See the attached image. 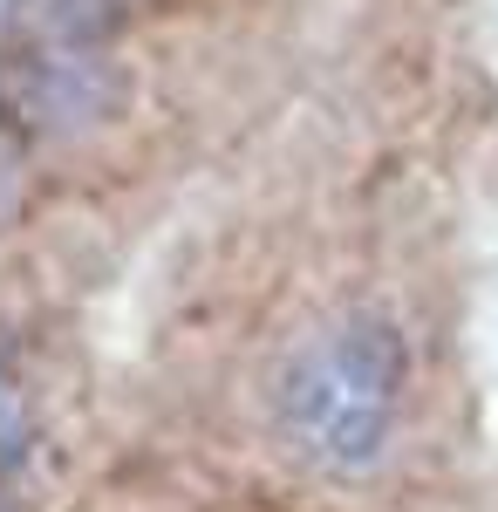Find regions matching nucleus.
Listing matches in <instances>:
<instances>
[{
	"label": "nucleus",
	"mask_w": 498,
	"mask_h": 512,
	"mask_svg": "<svg viewBox=\"0 0 498 512\" xmlns=\"http://www.w3.org/2000/svg\"><path fill=\"white\" fill-rule=\"evenodd\" d=\"M403 390H410V349H403L396 321L369 315V308L328 315L273 369V437L307 472L362 478L396 444Z\"/></svg>",
	"instance_id": "nucleus-1"
},
{
	"label": "nucleus",
	"mask_w": 498,
	"mask_h": 512,
	"mask_svg": "<svg viewBox=\"0 0 498 512\" xmlns=\"http://www.w3.org/2000/svg\"><path fill=\"white\" fill-rule=\"evenodd\" d=\"M14 7H21V0H0V28H7V21H14Z\"/></svg>",
	"instance_id": "nucleus-2"
},
{
	"label": "nucleus",
	"mask_w": 498,
	"mask_h": 512,
	"mask_svg": "<svg viewBox=\"0 0 498 512\" xmlns=\"http://www.w3.org/2000/svg\"><path fill=\"white\" fill-rule=\"evenodd\" d=\"M0 512H14V506H7V485H0Z\"/></svg>",
	"instance_id": "nucleus-3"
}]
</instances>
